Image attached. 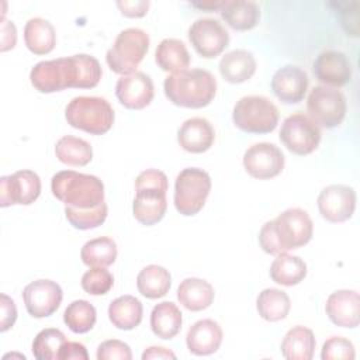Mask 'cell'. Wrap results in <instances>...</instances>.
<instances>
[{
	"mask_svg": "<svg viewBox=\"0 0 360 360\" xmlns=\"http://www.w3.org/2000/svg\"><path fill=\"white\" fill-rule=\"evenodd\" d=\"M314 233V224L307 211L288 208L267 221L259 232L260 248L269 255H281L307 245Z\"/></svg>",
	"mask_w": 360,
	"mask_h": 360,
	"instance_id": "6da1fadb",
	"label": "cell"
},
{
	"mask_svg": "<svg viewBox=\"0 0 360 360\" xmlns=\"http://www.w3.org/2000/svg\"><path fill=\"white\" fill-rule=\"evenodd\" d=\"M170 103L184 108L207 107L215 97L217 79L204 69H184L169 75L163 83Z\"/></svg>",
	"mask_w": 360,
	"mask_h": 360,
	"instance_id": "7a4b0ae2",
	"label": "cell"
},
{
	"mask_svg": "<svg viewBox=\"0 0 360 360\" xmlns=\"http://www.w3.org/2000/svg\"><path fill=\"white\" fill-rule=\"evenodd\" d=\"M52 194L66 207L89 210L104 202V184L93 176L75 170H62L52 176Z\"/></svg>",
	"mask_w": 360,
	"mask_h": 360,
	"instance_id": "3957f363",
	"label": "cell"
},
{
	"mask_svg": "<svg viewBox=\"0 0 360 360\" xmlns=\"http://www.w3.org/2000/svg\"><path fill=\"white\" fill-rule=\"evenodd\" d=\"M68 124L91 135L108 132L114 124V110L103 97L79 96L69 101L65 108Z\"/></svg>",
	"mask_w": 360,
	"mask_h": 360,
	"instance_id": "277c9868",
	"label": "cell"
},
{
	"mask_svg": "<svg viewBox=\"0 0 360 360\" xmlns=\"http://www.w3.org/2000/svg\"><path fill=\"white\" fill-rule=\"evenodd\" d=\"M149 42V35L141 28L131 27L121 31L105 53L108 68L122 76L136 72L138 65L148 53Z\"/></svg>",
	"mask_w": 360,
	"mask_h": 360,
	"instance_id": "5b68a950",
	"label": "cell"
},
{
	"mask_svg": "<svg viewBox=\"0 0 360 360\" xmlns=\"http://www.w3.org/2000/svg\"><path fill=\"white\" fill-rule=\"evenodd\" d=\"M232 121L243 132L270 134L278 124V110L263 96H245L233 105Z\"/></svg>",
	"mask_w": 360,
	"mask_h": 360,
	"instance_id": "8992f818",
	"label": "cell"
},
{
	"mask_svg": "<svg viewBox=\"0 0 360 360\" xmlns=\"http://www.w3.org/2000/svg\"><path fill=\"white\" fill-rule=\"evenodd\" d=\"M210 191L211 179L205 170L183 169L174 181V207L184 217L195 215L205 205Z\"/></svg>",
	"mask_w": 360,
	"mask_h": 360,
	"instance_id": "52a82bcc",
	"label": "cell"
},
{
	"mask_svg": "<svg viewBox=\"0 0 360 360\" xmlns=\"http://www.w3.org/2000/svg\"><path fill=\"white\" fill-rule=\"evenodd\" d=\"M73 56L38 62L30 72L31 84L39 93H55L77 87V68Z\"/></svg>",
	"mask_w": 360,
	"mask_h": 360,
	"instance_id": "ba28073f",
	"label": "cell"
},
{
	"mask_svg": "<svg viewBox=\"0 0 360 360\" xmlns=\"http://www.w3.org/2000/svg\"><path fill=\"white\" fill-rule=\"evenodd\" d=\"M346 97L336 87L314 86L307 98L309 118L322 128H336L346 117Z\"/></svg>",
	"mask_w": 360,
	"mask_h": 360,
	"instance_id": "9c48e42d",
	"label": "cell"
},
{
	"mask_svg": "<svg viewBox=\"0 0 360 360\" xmlns=\"http://www.w3.org/2000/svg\"><path fill=\"white\" fill-rule=\"evenodd\" d=\"M280 141L291 153L305 156L318 148L321 129L308 115L295 112L283 121Z\"/></svg>",
	"mask_w": 360,
	"mask_h": 360,
	"instance_id": "30bf717a",
	"label": "cell"
},
{
	"mask_svg": "<svg viewBox=\"0 0 360 360\" xmlns=\"http://www.w3.org/2000/svg\"><path fill=\"white\" fill-rule=\"evenodd\" d=\"M188 39L198 55L211 59L225 51L229 44V34L219 21L198 18L188 28Z\"/></svg>",
	"mask_w": 360,
	"mask_h": 360,
	"instance_id": "8fae6325",
	"label": "cell"
},
{
	"mask_svg": "<svg viewBox=\"0 0 360 360\" xmlns=\"http://www.w3.org/2000/svg\"><path fill=\"white\" fill-rule=\"evenodd\" d=\"M41 194L39 176L28 169L18 170L10 176L0 179V205L8 207L14 204L30 205Z\"/></svg>",
	"mask_w": 360,
	"mask_h": 360,
	"instance_id": "7c38bea8",
	"label": "cell"
},
{
	"mask_svg": "<svg viewBox=\"0 0 360 360\" xmlns=\"http://www.w3.org/2000/svg\"><path fill=\"white\" fill-rule=\"evenodd\" d=\"M63 298L58 283L46 278L31 281L22 290V300L27 312L37 319L51 316L59 308Z\"/></svg>",
	"mask_w": 360,
	"mask_h": 360,
	"instance_id": "4fadbf2b",
	"label": "cell"
},
{
	"mask_svg": "<svg viewBox=\"0 0 360 360\" xmlns=\"http://www.w3.org/2000/svg\"><path fill=\"white\" fill-rule=\"evenodd\" d=\"M243 167L248 174L255 179H273L284 169V155L274 143L259 142L246 149L243 155Z\"/></svg>",
	"mask_w": 360,
	"mask_h": 360,
	"instance_id": "5bb4252c",
	"label": "cell"
},
{
	"mask_svg": "<svg viewBox=\"0 0 360 360\" xmlns=\"http://www.w3.org/2000/svg\"><path fill=\"white\" fill-rule=\"evenodd\" d=\"M318 210L328 222H345L356 210V191L345 184H330L319 193Z\"/></svg>",
	"mask_w": 360,
	"mask_h": 360,
	"instance_id": "9a60e30c",
	"label": "cell"
},
{
	"mask_svg": "<svg viewBox=\"0 0 360 360\" xmlns=\"http://www.w3.org/2000/svg\"><path fill=\"white\" fill-rule=\"evenodd\" d=\"M115 96L125 108L142 110L153 100V82L143 72L121 76L115 84Z\"/></svg>",
	"mask_w": 360,
	"mask_h": 360,
	"instance_id": "2e32d148",
	"label": "cell"
},
{
	"mask_svg": "<svg viewBox=\"0 0 360 360\" xmlns=\"http://www.w3.org/2000/svg\"><path fill=\"white\" fill-rule=\"evenodd\" d=\"M315 77L325 86L340 87L352 79V63L346 53L335 49L321 52L312 65Z\"/></svg>",
	"mask_w": 360,
	"mask_h": 360,
	"instance_id": "e0dca14e",
	"label": "cell"
},
{
	"mask_svg": "<svg viewBox=\"0 0 360 360\" xmlns=\"http://www.w3.org/2000/svg\"><path fill=\"white\" fill-rule=\"evenodd\" d=\"M308 75L295 65H285L271 77V91L285 104H297L304 100L308 90Z\"/></svg>",
	"mask_w": 360,
	"mask_h": 360,
	"instance_id": "ac0fdd59",
	"label": "cell"
},
{
	"mask_svg": "<svg viewBox=\"0 0 360 360\" xmlns=\"http://www.w3.org/2000/svg\"><path fill=\"white\" fill-rule=\"evenodd\" d=\"M329 319L340 328H357L360 322V297L354 290H338L325 304Z\"/></svg>",
	"mask_w": 360,
	"mask_h": 360,
	"instance_id": "d6986e66",
	"label": "cell"
},
{
	"mask_svg": "<svg viewBox=\"0 0 360 360\" xmlns=\"http://www.w3.org/2000/svg\"><path fill=\"white\" fill-rule=\"evenodd\" d=\"M224 332L214 319H200L194 322L186 335V345L190 353L195 356H208L215 353L222 343Z\"/></svg>",
	"mask_w": 360,
	"mask_h": 360,
	"instance_id": "ffe728a7",
	"label": "cell"
},
{
	"mask_svg": "<svg viewBox=\"0 0 360 360\" xmlns=\"http://www.w3.org/2000/svg\"><path fill=\"white\" fill-rule=\"evenodd\" d=\"M215 139V131L208 120L194 117L186 120L177 131L179 145L190 153L207 152Z\"/></svg>",
	"mask_w": 360,
	"mask_h": 360,
	"instance_id": "44dd1931",
	"label": "cell"
},
{
	"mask_svg": "<svg viewBox=\"0 0 360 360\" xmlns=\"http://www.w3.org/2000/svg\"><path fill=\"white\" fill-rule=\"evenodd\" d=\"M135 191L136 194L132 202L135 219L146 226L158 224L166 214V193L156 188H139Z\"/></svg>",
	"mask_w": 360,
	"mask_h": 360,
	"instance_id": "7402d4cb",
	"label": "cell"
},
{
	"mask_svg": "<svg viewBox=\"0 0 360 360\" xmlns=\"http://www.w3.org/2000/svg\"><path fill=\"white\" fill-rule=\"evenodd\" d=\"M218 68L226 82L238 84L249 80L255 75L256 59L253 53L246 49H235L222 56Z\"/></svg>",
	"mask_w": 360,
	"mask_h": 360,
	"instance_id": "603a6c76",
	"label": "cell"
},
{
	"mask_svg": "<svg viewBox=\"0 0 360 360\" xmlns=\"http://www.w3.org/2000/svg\"><path fill=\"white\" fill-rule=\"evenodd\" d=\"M215 292L212 285L197 277L184 278L177 288L179 302L188 311L198 312L207 309L214 301Z\"/></svg>",
	"mask_w": 360,
	"mask_h": 360,
	"instance_id": "cb8c5ba5",
	"label": "cell"
},
{
	"mask_svg": "<svg viewBox=\"0 0 360 360\" xmlns=\"http://www.w3.org/2000/svg\"><path fill=\"white\" fill-rule=\"evenodd\" d=\"M24 42L34 55H46L56 45L53 25L41 17L30 18L24 27Z\"/></svg>",
	"mask_w": 360,
	"mask_h": 360,
	"instance_id": "d4e9b609",
	"label": "cell"
},
{
	"mask_svg": "<svg viewBox=\"0 0 360 360\" xmlns=\"http://www.w3.org/2000/svg\"><path fill=\"white\" fill-rule=\"evenodd\" d=\"M142 304L134 295H121L108 305L110 322L121 330H132L142 321Z\"/></svg>",
	"mask_w": 360,
	"mask_h": 360,
	"instance_id": "484cf974",
	"label": "cell"
},
{
	"mask_svg": "<svg viewBox=\"0 0 360 360\" xmlns=\"http://www.w3.org/2000/svg\"><path fill=\"white\" fill-rule=\"evenodd\" d=\"M219 11L222 20L235 31L252 30L260 20V8L255 1H225Z\"/></svg>",
	"mask_w": 360,
	"mask_h": 360,
	"instance_id": "4316f807",
	"label": "cell"
},
{
	"mask_svg": "<svg viewBox=\"0 0 360 360\" xmlns=\"http://www.w3.org/2000/svg\"><path fill=\"white\" fill-rule=\"evenodd\" d=\"M181 312L174 302L163 301L150 312V329L160 339H173L181 329Z\"/></svg>",
	"mask_w": 360,
	"mask_h": 360,
	"instance_id": "83f0119b",
	"label": "cell"
},
{
	"mask_svg": "<svg viewBox=\"0 0 360 360\" xmlns=\"http://www.w3.org/2000/svg\"><path fill=\"white\" fill-rule=\"evenodd\" d=\"M315 345L314 332L298 325L285 333L281 342V354L287 360H311L314 357Z\"/></svg>",
	"mask_w": 360,
	"mask_h": 360,
	"instance_id": "f1b7e54d",
	"label": "cell"
},
{
	"mask_svg": "<svg viewBox=\"0 0 360 360\" xmlns=\"http://www.w3.org/2000/svg\"><path fill=\"white\" fill-rule=\"evenodd\" d=\"M172 285V276L169 270L158 264H149L143 267L136 277L138 291L149 300H158L165 297Z\"/></svg>",
	"mask_w": 360,
	"mask_h": 360,
	"instance_id": "f546056e",
	"label": "cell"
},
{
	"mask_svg": "<svg viewBox=\"0 0 360 360\" xmlns=\"http://www.w3.org/2000/svg\"><path fill=\"white\" fill-rule=\"evenodd\" d=\"M155 62L165 72H180L190 65V53L183 41L166 38L155 51Z\"/></svg>",
	"mask_w": 360,
	"mask_h": 360,
	"instance_id": "4dcf8cb0",
	"label": "cell"
},
{
	"mask_svg": "<svg viewBox=\"0 0 360 360\" xmlns=\"http://www.w3.org/2000/svg\"><path fill=\"white\" fill-rule=\"evenodd\" d=\"M307 276V264L305 262L292 255L281 253L273 260L270 266V278L285 287H292L300 284Z\"/></svg>",
	"mask_w": 360,
	"mask_h": 360,
	"instance_id": "1f68e13d",
	"label": "cell"
},
{
	"mask_svg": "<svg viewBox=\"0 0 360 360\" xmlns=\"http://www.w3.org/2000/svg\"><path fill=\"white\" fill-rule=\"evenodd\" d=\"M55 155L63 165L86 166L93 159V149L87 141L73 135H65L56 142Z\"/></svg>",
	"mask_w": 360,
	"mask_h": 360,
	"instance_id": "d6a6232c",
	"label": "cell"
},
{
	"mask_svg": "<svg viewBox=\"0 0 360 360\" xmlns=\"http://www.w3.org/2000/svg\"><path fill=\"white\" fill-rule=\"evenodd\" d=\"M290 308V297L285 291L278 288H266L256 300V309L259 315L269 322H277L287 318Z\"/></svg>",
	"mask_w": 360,
	"mask_h": 360,
	"instance_id": "836d02e7",
	"label": "cell"
},
{
	"mask_svg": "<svg viewBox=\"0 0 360 360\" xmlns=\"http://www.w3.org/2000/svg\"><path fill=\"white\" fill-rule=\"evenodd\" d=\"M117 245L111 238L100 236L87 240L82 250L80 259L89 267H107L117 259Z\"/></svg>",
	"mask_w": 360,
	"mask_h": 360,
	"instance_id": "e575fe53",
	"label": "cell"
},
{
	"mask_svg": "<svg viewBox=\"0 0 360 360\" xmlns=\"http://www.w3.org/2000/svg\"><path fill=\"white\" fill-rule=\"evenodd\" d=\"M97 319L96 308L86 300H76L63 312V322L73 333H87Z\"/></svg>",
	"mask_w": 360,
	"mask_h": 360,
	"instance_id": "d590c367",
	"label": "cell"
},
{
	"mask_svg": "<svg viewBox=\"0 0 360 360\" xmlns=\"http://www.w3.org/2000/svg\"><path fill=\"white\" fill-rule=\"evenodd\" d=\"M66 336L56 328H46L38 332L32 342V354L38 360H59V352Z\"/></svg>",
	"mask_w": 360,
	"mask_h": 360,
	"instance_id": "8d00e7d4",
	"label": "cell"
},
{
	"mask_svg": "<svg viewBox=\"0 0 360 360\" xmlns=\"http://www.w3.org/2000/svg\"><path fill=\"white\" fill-rule=\"evenodd\" d=\"M107 214H108V207L105 202H101L100 205L89 210H79L72 207L65 208V215L69 224L73 228L82 229V231L100 226L105 221Z\"/></svg>",
	"mask_w": 360,
	"mask_h": 360,
	"instance_id": "74e56055",
	"label": "cell"
},
{
	"mask_svg": "<svg viewBox=\"0 0 360 360\" xmlns=\"http://www.w3.org/2000/svg\"><path fill=\"white\" fill-rule=\"evenodd\" d=\"M82 288L90 295H104L114 285V277L105 267H91L82 276Z\"/></svg>",
	"mask_w": 360,
	"mask_h": 360,
	"instance_id": "f35d334b",
	"label": "cell"
},
{
	"mask_svg": "<svg viewBox=\"0 0 360 360\" xmlns=\"http://www.w3.org/2000/svg\"><path fill=\"white\" fill-rule=\"evenodd\" d=\"M356 357L353 343L342 336H332L325 340L321 352L322 360H353Z\"/></svg>",
	"mask_w": 360,
	"mask_h": 360,
	"instance_id": "ab89813d",
	"label": "cell"
},
{
	"mask_svg": "<svg viewBox=\"0 0 360 360\" xmlns=\"http://www.w3.org/2000/svg\"><path fill=\"white\" fill-rule=\"evenodd\" d=\"M97 360H131L132 353L129 346L118 339H110L98 345Z\"/></svg>",
	"mask_w": 360,
	"mask_h": 360,
	"instance_id": "60d3db41",
	"label": "cell"
},
{
	"mask_svg": "<svg viewBox=\"0 0 360 360\" xmlns=\"http://www.w3.org/2000/svg\"><path fill=\"white\" fill-rule=\"evenodd\" d=\"M139 188H156L166 193L169 188L167 176L158 169H146L135 179V190Z\"/></svg>",
	"mask_w": 360,
	"mask_h": 360,
	"instance_id": "b9f144b4",
	"label": "cell"
},
{
	"mask_svg": "<svg viewBox=\"0 0 360 360\" xmlns=\"http://www.w3.org/2000/svg\"><path fill=\"white\" fill-rule=\"evenodd\" d=\"M0 309H1L0 330L6 332L14 325V322L17 319V307L8 295L1 294L0 295Z\"/></svg>",
	"mask_w": 360,
	"mask_h": 360,
	"instance_id": "7bdbcfd3",
	"label": "cell"
},
{
	"mask_svg": "<svg viewBox=\"0 0 360 360\" xmlns=\"http://www.w3.org/2000/svg\"><path fill=\"white\" fill-rule=\"evenodd\" d=\"M87 349L79 342L66 340L59 352V360H87Z\"/></svg>",
	"mask_w": 360,
	"mask_h": 360,
	"instance_id": "ee69618b",
	"label": "cell"
},
{
	"mask_svg": "<svg viewBox=\"0 0 360 360\" xmlns=\"http://www.w3.org/2000/svg\"><path fill=\"white\" fill-rule=\"evenodd\" d=\"M117 7L120 8L121 14L131 18L143 17L148 13L149 1L139 0V1H117Z\"/></svg>",
	"mask_w": 360,
	"mask_h": 360,
	"instance_id": "f6af8a7d",
	"label": "cell"
},
{
	"mask_svg": "<svg viewBox=\"0 0 360 360\" xmlns=\"http://www.w3.org/2000/svg\"><path fill=\"white\" fill-rule=\"evenodd\" d=\"M1 46L0 51L6 52L8 49H13L17 42V30L15 25L11 21H7L6 18H1Z\"/></svg>",
	"mask_w": 360,
	"mask_h": 360,
	"instance_id": "bcb514c9",
	"label": "cell"
},
{
	"mask_svg": "<svg viewBox=\"0 0 360 360\" xmlns=\"http://www.w3.org/2000/svg\"><path fill=\"white\" fill-rule=\"evenodd\" d=\"M149 359H176V354L162 346H150L142 353V360H149Z\"/></svg>",
	"mask_w": 360,
	"mask_h": 360,
	"instance_id": "7dc6e473",
	"label": "cell"
},
{
	"mask_svg": "<svg viewBox=\"0 0 360 360\" xmlns=\"http://www.w3.org/2000/svg\"><path fill=\"white\" fill-rule=\"evenodd\" d=\"M224 3L225 1H219V3H193V6L198 7V8H202V10H221Z\"/></svg>",
	"mask_w": 360,
	"mask_h": 360,
	"instance_id": "c3c4849f",
	"label": "cell"
}]
</instances>
